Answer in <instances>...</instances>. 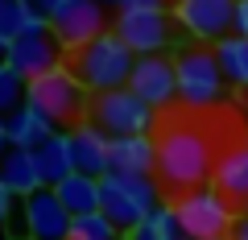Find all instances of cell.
<instances>
[{"mask_svg":"<svg viewBox=\"0 0 248 240\" xmlns=\"http://www.w3.org/2000/svg\"><path fill=\"white\" fill-rule=\"evenodd\" d=\"M215 174V145L203 125L190 120V108L157 116V182L166 199L207 187Z\"/></svg>","mask_w":248,"mask_h":240,"instance_id":"6da1fadb","label":"cell"},{"mask_svg":"<svg viewBox=\"0 0 248 240\" xmlns=\"http://www.w3.org/2000/svg\"><path fill=\"white\" fill-rule=\"evenodd\" d=\"M66 66L79 75V83L87 91H116V87H128L133 79V66H137V54L124 46V37L116 29L99 33L95 42H87L83 50L66 54Z\"/></svg>","mask_w":248,"mask_h":240,"instance_id":"7a4b0ae2","label":"cell"},{"mask_svg":"<svg viewBox=\"0 0 248 240\" xmlns=\"http://www.w3.org/2000/svg\"><path fill=\"white\" fill-rule=\"evenodd\" d=\"M161 199H166V191H161L157 174H120V170H108L99 178V211L124 232H133L153 207H161Z\"/></svg>","mask_w":248,"mask_h":240,"instance_id":"3957f363","label":"cell"},{"mask_svg":"<svg viewBox=\"0 0 248 240\" xmlns=\"http://www.w3.org/2000/svg\"><path fill=\"white\" fill-rule=\"evenodd\" d=\"M170 207H174V215H178V224H182V236L186 240H232L236 220H240L236 203H232L215 182H207V187H199V191H186V195L170 199Z\"/></svg>","mask_w":248,"mask_h":240,"instance_id":"277c9868","label":"cell"},{"mask_svg":"<svg viewBox=\"0 0 248 240\" xmlns=\"http://www.w3.org/2000/svg\"><path fill=\"white\" fill-rule=\"evenodd\" d=\"M178 104L190 108V112H211L223 104V91H228V75L219 66V54L215 46H186L178 50Z\"/></svg>","mask_w":248,"mask_h":240,"instance_id":"5b68a950","label":"cell"},{"mask_svg":"<svg viewBox=\"0 0 248 240\" xmlns=\"http://www.w3.org/2000/svg\"><path fill=\"white\" fill-rule=\"evenodd\" d=\"M25 99L37 104L46 116H54V125H66V133L91 120V96L66 63L46 71V75H37V79H29Z\"/></svg>","mask_w":248,"mask_h":240,"instance_id":"8992f818","label":"cell"},{"mask_svg":"<svg viewBox=\"0 0 248 240\" xmlns=\"http://www.w3.org/2000/svg\"><path fill=\"white\" fill-rule=\"evenodd\" d=\"M174 9L166 4H124L116 9L112 29L124 37V46L141 58V54H161L174 42Z\"/></svg>","mask_w":248,"mask_h":240,"instance_id":"52a82bcc","label":"cell"},{"mask_svg":"<svg viewBox=\"0 0 248 240\" xmlns=\"http://www.w3.org/2000/svg\"><path fill=\"white\" fill-rule=\"evenodd\" d=\"M91 120L108 137H128V133H153L157 128V108L141 99L133 87H116L91 96Z\"/></svg>","mask_w":248,"mask_h":240,"instance_id":"ba28073f","label":"cell"},{"mask_svg":"<svg viewBox=\"0 0 248 240\" xmlns=\"http://www.w3.org/2000/svg\"><path fill=\"white\" fill-rule=\"evenodd\" d=\"M170 9L182 33L203 46H215L228 33H236V0H174Z\"/></svg>","mask_w":248,"mask_h":240,"instance_id":"9c48e42d","label":"cell"},{"mask_svg":"<svg viewBox=\"0 0 248 240\" xmlns=\"http://www.w3.org/2000/svg\"><path fill=\"white\" fill-rule=\"evenodd\" d=\"M66 63V50L62 42L54 37V25H42V29H25L21 37H13L9 46V66H17L25 79H37V75L54 71V66Z\"/></svg>","mask_w":248,"mask_h":240,"instance_id":"30bf717a","label":"cell"},{"mask_svg":"<svg viewBox=\"0 0 248 240\" xmlns=\"http://www.w3.org/2000/svg\"><path fill=\"white\" fill-rule=\"evenodd\" d=\"M128 87L141 99H149L157 112H166V108L178 104V63L166 58V54H141L137 66H133Z\"/></svg>","mask_w":248,"mask_h":240,"instance_id":"8fae6325","label":"cell"},{"mask_svg":"<svg viewBox=\"0 0 248 240\" xmlns=\"http://www.w3.org/2000/svg\"><path fill=\"white\" fill-rule=\"evenodd\" d=\"M50 25H54V37L62 42L66 54L83 50L87 42H95L99 33L112 29V25H108V4H104V0H75L71 9L62 13V17H54Z\"/></svg>","mask_w":248,"mask_h":240,"instance_id":"7c38bea8","label":"cell"},{"mask_svg":"<svg viewBox=\"0 0 248 240\" xmlns=\"http://www.w3.org/2000/svg\"><path fill=\"white\" fill-rule=\"evenodd\" d=\"M25 215H29V240H71L75 215L66 211V203L58 199L54 187L25 195Z\"/></svg>","mask_w":248,"mask_h":240,"instance_id":"4fadbf2b","label":"cell"},{"mask_svg":"<svg viewBox=\"0 0 248 240\" xmlns=\"http://www.w3.org/2000/svg\"><path fill=\"white\" fill-rule=\"evenodd\" d=\"M66 137H71L75 170H83V174H91V178H104L108 170H112V137H108L95 120H87V125H79V128H71Z\"/></svg>","mask_w":248,"mask_h":240,"instance_id":"5bb4252c","label":"cell"},{"mask_svg":"<svg viewBox=\"0 0 248 240\" xmlns=\"http://www.w3.org/2000/svg\"><path fill=\"white\" fill-rule=\"evenodd\" d=\"M112 170H120V174H157V137L153 133L112 137Z\"/></svg>","mask_w":248,"mask_h":240,"instance_id":"9a60e30c","label":"cell"},{"mask_svg":"<svg viewBox=\"0 0 248 240\" xmlns=\"http://www.w3.org/2000/svg\"><path fill=\"white\" fill-rule=\"evenodd\" d=\"M211 182L232 199V203H248V141L228 145L215 153V174Z\"/></svg>","mask_w":248,"mask_h":240,"instance_id":"2e32d148","label":"cell"},{"mask_svg":"<svg viewBox=\"0 0 248 240\" xmlns=\"http://www.w3.org/2000/svg\"><path fill=\"white\" fill-rule=\"evenodd\" d=\"M0 178H4V187L17 199H25V195H33V191L46 187L33 149H21V145H9V149L0 153Z\"/></svg>","mask_w":248,"mask_h":240,"instance_id":"e0dca14e","label":"cell"},{"mask_svg":"<svg viewBox=\"0 0 248 240\" xmlns=\"http://www.w3.org/2000/svg\"><path fill=\"white\" fill-rule=\"evenodd\" d=\"M4 120H9V141L21 145V149H37V145L50 141L54 133H62V128L54 125V116H46L42 108L29 104V99H25L13 116H4Z\"/></svg>","mask_w":248,"mask_h":240,"instance_id":"ac0fdd59","label":"cell"},{"mask_svg":"<svg viewBox=\"0 0 248 240\" xmlns=\"http://www.w3.org/2000/svg\"><path fill=\"white\" fill-rule=\"evenodd\" d=\"M33 158H37V170H42V182H46V187H58L62 178L75 174L71 137H66V133H54L50 141H42V145L33 149Z\"/></svg>","mask_w":248,"mask_h":240,"instance_id":"d6986e66","label":"cell"},{"mask_svg":"<svg viewBox=\"0 0 248 240\" xmlns=\"http://www.w3.org/2000/svg\"><path fill=\"white\" fill-rule=\"evenodd\" d=\"M58 199L66 203V211L71 215H87V211H99V178L83 174V170H75L71 178H62L58 187Z\"/></svg>","mask_w":248,"mask_h":240,"instance_id":"ffe728a7","label":"cell"},{"mask_svg":"<svg viewBox=\"0 0 248 240\" xmlns=\"http://www.w3.org/2000/svg\"><path fill=\"white\" fill-rule=\"evenodd\" d=\"M215 54H219V66L228 75V83L240 87V91H248V37L228 33L223 42H215Z\"/></svg>","mask_w":248,"mask_h":240,"instance_id":"44dd1931","label":"cell"},{"mask_svg":"<svg viewBox=\"0 0 248 240\" xmlns=\"http://www.w3.org/2000/svg\"><path fill=\"white\" fill-rule=\"evenodd\" d=\"M124 240H186V236H182V224H178L174 207L161 203V207H153L133 232H124Z\"/></svg>","mask_w":248,"mask_h":240,"instance_id":"7402d4cb","label":"cell"},{"mask_svg":"<svg viewBox=\"0 0 248 240\" xmlns=\"http://www.w3.org/2000/svg\"><path fill=\"white\" fill-rule=\"evenodd\" d=\"M71 240H124V228H116L104 211H87V215H75Z\"/></svg>","mask_w":248,"mask_h":240,"instance_id":"603a6c76","label":"cell"},{"mask_svg":"<svg viewBox=\"0 0 248 240\" xmlns=\"http://www.w3.org/2000/svg\"><path fill=\"white\" fill-rule=\"evenodd\" d=\"M25 91H29V79L17 71V66L0 63V116H13L21 104H25Z\"/></svg>","mask_w":248,"mask_h":240,"instance_id":"cb8c5ba5","label":"cell"},{"mask_svg":"<svg viewBox=\"0 0 248 240\" xmlns=\"http://www.w3.org/2000/svg\"><path fill=\"white\" fill-rule=\"evenodd\" d=\"M29 4H33V9H37V13H42V17H46V21H54V17H62V13L71 9L75 0H29Z\"/></svg>","mask_w":248,"mask_h":240,"instance_id":"d4e9b609","label":"cell"},{"mask_svg":"<svg viewBox=\"0 0 248 240\" xmlns=\"http://www.w3.org/2000/svg\"><path fill=\"white\" fill-rule=\"evenodd\" d=\"M13 199H17V195H13V191L4 187V178H0V228H4V232H9V211H13Z\"/></svg>","mask_w":248,"mask_h":240,"instance_id":"484cf974","label":"cell"},{"mask_svg":"<svg viewBox=\"0 0 248 240\" xmlns=\"http://www.w3.org/2000/svg\"><path fill=\"white\" fill-rule=\"evenodd\" d=\"M236 33L248 37V0H236Z\"/></svg>","mask_w":248,"mask_h":240,"instance_id":"4316f807","label":"cell"},{"mask_svg":"<svg viewBox=\"0 0 248 240\" xmlns=\"http://www.w3.org/2000/svg\"><path fill=\"white\" fill-rule=\"evenodd\" d=\"M232 240H248V211L236 220V232H232Z\"/></svg>","mask_w":248,"mask_h":240,"instance_id":"83f0119b","label":"cell"},{"mask_svg":"<svg viewBox=\"0 0 248 240\" xmlns=\"http://www.w3.org/2000/svg\"><path fill=\"white\" fill-rule=\"evenodd\" d=\"M9 120H4V116H0V153H4V149H9Z\"/></svg>","mask_w":248,"mask_h":240,"instance_id":"f1b7e54d","label":"cell"},{"mask_svg":"<svg viewBox=\"0 0 248 240\" xmlns=\"http://www.w3.org/2000/svg\"><path fill=\"white\" fill-rule=\"evenodd\" d=\"M9 46H13L9 37H0V63H9Z\"/></svg>","mask_w":248,"mask_h":240,"instance_id":"f546056e","label":"cell"},{"mask_svg":"<svg viewBox=\"0 0 248 240\" xmlns=\"http://www.w3.org/2000/svg\"><path fill=\"white\" fill-rule=\"evenodd\" d=\"M124 4H166V0H124Z\"/></svg>","mask_w":248,"mask_h":240,"instance_id":"4dcf8cb0","label":"cell"},{"mask_svg":"<svg viewBox=\"0 0 248 240\" xmlns=\"http://www.w3.org/2000/svg\"><path fill=\"white\" fill-rule=\"evenodd\" d=\"M104 4H112V9H124V0H104Z\"/></svg>","mask_w":248,"mask_h":240,"instance_id":"1f68e13d","label":"cell"},{"mask_svg":"<svg viewBox=\"0 0 248 240\" xmlns=\"http://www.w3.org/2000/svg\"><path fill=\"white\" fill-rule=\"evenodd\" d=\"M0 240H9V232H4V228H0Z\"/></svg>","mask_w":248,"mask_h":240,"instance_id":"d6a6232c","label":"cell"}]
</instances>
